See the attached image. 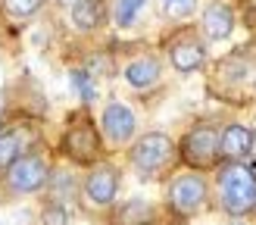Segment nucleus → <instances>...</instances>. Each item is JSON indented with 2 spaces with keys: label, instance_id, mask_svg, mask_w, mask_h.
Masks as SVG:
<instances>
[{
  "label": "nucleus",
  "instance_id": "1",
  "mask_svg": "<svg viewBox=\"0 0 256 225\" xmlns=\"http://www.w3.org/2000/svg\"><path fill=\"white\" fill-rule=\"evenodd\" d=\"M219 200L228 216H244L256 206V175L244 162H228L219 172Z\"/></svg>",
  "mask_w": 256,
  "mask_h": 225
},
{
  "label": "nucleus",
  "instance_id": "2",
  "mask_svg": "<svg viewBox=\"0 0 256 225\" xmlns=\"http://www.w3.org/2000/svg\"><path fill=\"white\" fill-rule=\"evenodd\" d=\"M172 154H175L172 138L162 132H150V134H140L138 144L132 147V166L138 172L150 175V172H160L162 166H169Z\"/></svg>",
  "mask_w": 256,
  "mask_h": 225
},
{
  "label": "nucleus",
  "instance_id": "3",
  "mask_svg": "<svg viewBox=\"0 0 256 225\" xmlns=\"http://www.w3.org/2000/svg\"><path fill=\"white\" fill-rule=\"evenodd\" d=\"M47 160L41 154H22L6 166V184L16 194H34L47 184Z\"/></svg>",
  "mask_w": 256,
  "mask_h": 225
},
{
  "label": "nucleus",
  "instance_id": "4",
  "mask_svg": "<svg viewBox=\"0 0 256 225\" xmlns=\"http://www.w3.org/2000/svg\"><path fill=\"white\" fill-rule=\"evenodd\" d=\"M206 178L200 172H182L178 178L169 184V206L178 216H194V212L206 204Z\"/></svg>",
  "mask_w": 256,
  "mask_h": 225
},
{
  "label": "nucleus",
  "instance_id": "5",
  "mask_svg": "<svg viewBox=\"0 0 256 225\" xmlns=\"http://www.w3.org/2000/svg\"><path fill=\"white\" fill-rule=\"evenodd\" d=\"M182 156L190 166H212L219 160V128L216 125H197L182 141Z\"/></svg>",
  "mask_w": 256,
  "mask_h": 225
},
{
  "label": "nucleus",
  "instance_id": "6",
  "mask_svg": "<svg viewBox=\"0 0 256 225\" xmlns=\"http://www.w3.org/2000/svg\"><path fill=\"white\" fill-rule=\"evenodd\" d=\"M256 144V132L247 125H228L225 132H219V156H225L228 162H240L253 154Z\"/></svg>",
  "mask_w": 256,
  "mask_h": 225
},
{
  "label": "nucleus",
  "instance_id": "7",
  "mask_svg": "<svg viewBox=\"0 0 256 225\" xmlns=\"http://www.w3.org/2000/svg\"><path fill=\"white\" fill-rule=\"evenodd\" d=\"M62 147H66V154H69L72 160L91 162V160H97V154H100V138H97V132L91 128V122H78V125H72V128L66 132V138H62Z\"/></svg>",
  "mask_w": 256,
  "mask_h": 225
},
{
  "label": "nucleus",
  "instance_id": "8",
  "mask_svg": "<svg viewBox=\"0 0 256 225\" xmlns=\"http://www.w3.org/2000/svg\"><path fill=\"white\" fill-rule=\"evenodd\" d=\"M116 191H119V172L112 166H97L84 178V197L94 206H110L116 200Z\"/></svg>",
  "mask_w": 256,
  "mask_h": 225
},
{
  "label": "nucleus",
  "instance_id": "9",
  "mask_svg": "<svg viewBox=\"0 0 256 225\" xmlns=\"http://www.w3.org/2000/svg\"><path fill=\"white\" fill-rule=\"evenodd\" d=\"M100 125H104V134L110 138L112 144H125L128 138L134 134L138 122H134V112L128 110L125 104H110L104 110V119H100Z\"/></svg>",
  "mask_w": 256,
  "mask_h": 225
},
{
  "label": "nucleus",
  "instance_id": "10",
  "mask_svg": "<svg viewBox=\"0 0 256 225\" xmlns=\"http://www.w3.org/2000/svg\"><path fill=\"white\" fill-rule=\"evenodd\" d=\"M169 56H172V66L178 72H194L203 66V56H206V50L197 38H182V41H175L169 47Z\"/></svg>",
  "mask_w": 256,
  "mask_h": 225
},
{
  "label": "nucleus",
  "instance_id": "11",
  "mask_svg": "<svg viewBox=\"0 0 256 225\" xmlns=\"http://www.w3.org/2000/svg\"><path fill=\"white\" fill-rule=\"evenodd\" d=\"M203 28H206V34L212 41H222V38H228L234 28V12L225 4H210L206 12H203Z\"/></svg>",
  "mask_w": 256,
  "mask_h": 225
},
{
  "label": "nucleus",
  "instance_id": "12",
  "mask_svg": "<svg viewBox=\"0 0 256 225\" xmlns=\"http://www.w3.org/2000/svg\"><path fill=\"white\" fill-rule=\"evenodd\" d=\"M125 82L138 88V91H144V88H153L160 82V62L153 56H140L134 62H128L125 66Z\"/></svg>",
  "mask_w": 256,
  "mask_h": 225
},
{
  "label": "nucleus",
  "instance_id": "13",
  "mask_svg": "<svg viewBox=\"0 0 256 225\" xmlns=\"http://www.w3.org/2000/svg\"><path fill=\"white\" fill-rule=\"evenodd\" d=\"M72 22L78 25L82 32H94L100 22H104V6L100 0H75L72 4Z\"/></svg>",
  "mask_w": 256,
  "mask_h": 225
},
{
  "label": "nucleus",
  "instance_id": "14",
  "mask_svg": "<svg viewBox=\"0 0 256 225\" xmlns=\"http://www.w3.org/2000/svg\"><path fill=\"white\" fill-rule=\"evenodd\" d=\"M22 144H25V138L19 128H0V169H6L16 156H22Z\"/></svg>",
  "mask_w": 256,
  "mask_h": 225
},
{
  "label": "nucleus",
  "instance_id": "15",
  "mask_svg": "<svg viewBox=\"0 0 256 225\" xmlns=\"http://www.w3.org/2000/svg\"><path fill=\"white\" fill-rule=\"evenodd\" d=\"M153 219V206L147 200H128L119 210V225H147Z\"/></svg>",
  "mask_w": 256,
  "mask_h": 225
},
{
  "label": "nucleus",
  "instance_id": "16",
  "mask_svg": "<svg viewBox=\"0 0 256 225\" xmlns=\"http://www.w3.org/2000/svg\"><path fill=\"white\" fill-rule=\"evenodd\" d=\"M72 88L78 91V97L84 100V104H91V100L97 97V84H94V78H91V72H84V69H72Z\"/></svg>",
  "mask_w": 256,
  "mask_h": 225
},
{
  "label": "nucleus",
  "instance_id": "17",
  "mask_svg": "<svg viewBox=\"0 0 256 225\" xmlns=\"http://www.w3.org/2000/svg\"><path fill=\"white\" fill-rule=\"evenodd\" d=\"M0 4H4L6 16H12V19H28V16H34V12L41 10L44 0H0Z\"/></svg>",
  "mask_w": 256,
  "mask_h": 225
},
{
  "label": "nucleus",
  "instance_id": "18",
  "mask_svg": "<svg viewBox=\"0 0 256 225\" xmlns=\"http://www.w3.org/2000/svg\"><path fill=\"white\" fill-rule=\"evenodd\" d=\"M144 4H147V0H119V4H116V22L122 25V28L132 25L138 19V12L144 10Z\"/></svg>",
  "mask_w": 256,
  "mask_h": 225
},
{
  "label": "nucleus",
  "instance_id": "19",
  "mask_svg": "<svg viewBox=\"0 0 256 225\" xmlns=\"http://www.w3.org/2000/svg\"><path fill=\"white\" fill-rule=\"evenodd\" d=\"M162 4H166V12H169V16L182 19V16H190V12H194L197 0H162Z\"/></svg>",
  "mask_w": 256,
  "mask_h": 225
},
{
  "label": "nucleus",
  "instance_id": "20",
  "mask_svg": "<svg viewBox=\"0 0 256 225\" xmlns=\"http://www.w3.org/2000/svg\"><path fill=\"white\" fill-rule=\"evenodd\" d=\"M41 219H44V225H69V216H66V210H62V204H50Z\"/></svg>",
  "mask_w": 256,
  "mask_h": 225
},
{
  "label": "nucleus",
  "instance_id": "21",
  "mask_svg": "<svg viewBox=\"0 0 256 225\" xmlns=\"http://www.w3.org/2000/svg\"><path fill=\"white\" fill-rule=\"evenodd\" d=\"M60 4H69V6H72V4H75V0H60Z\"/></svg>",
  "mask_w": 256,
  "mask_h": 225
},
{
  "label": "nucleus",
  "instance_id": "22",
  "mask_svg": "<svg viewBox=\"0 0 256 225\" xmlns=\"http://www.w3.org/2000/svg\"><path fill=\"white\" fill-rule=\"evenodd\" d=\"M232 225H244V222H232Z\"/></svg>",
  "mask_w": 256,
  "mask_h": 225
}]
</instances>
